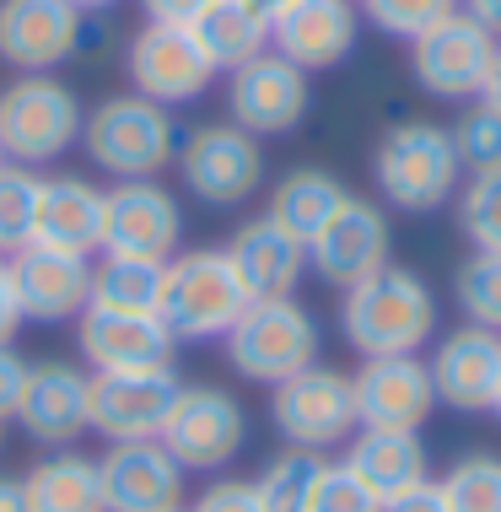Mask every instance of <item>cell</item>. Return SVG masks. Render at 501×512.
Returning a JSON list of instances; mask_svg holds the SVG:
<instances>
[{
    "label": "cell",
    "instance_id": "obj_31",
    "mask_svg": "<svg viewBox=\"0 0 501 512\" xmlns=\"http://www.w3.org/2000/svg\"><path fill=\"white\" fill-rule=\"evenodd\" d=\"M324 453H308V448H281L270 464L259 469L254 491L264 512H313V496H318V480H324Z\"/></svg>",
    "mask_w": 501,
    "mask_h": 512
},
{
    "label": "cell",
    "instance_id": "obj_33",
    "mask_svg": "<svg viewBox=\"0 0 501 512\" xmlns=\"http://www.w3.org/2000/svg\"><path fill=\"white\" fill-rule=\"evenodd\" d=\"M458 227L475 254H501V168L469 173V184L458 189Z\"/></svg>",
    "mask_w": 501,
    "mask_h": 512
},
{
    "label": "cell",
    "instance_id": "obj_44",
    "mask_svg": "<svg viewBox=\"0 0 501 512\" xmlns=\"http://www.w3.org/2000/svg\"><path fill=\"white\" fill-rule=\"evenodd\" d=\"M464 11H469V17H475L485 33H491L496 44H501V0H464Z\"/></svg>",
    "mask_w": 501,
    "mask_h": 512
},
{
    "label": "cell",
    "instance_id": "obj_52",
    "mask_svg": "<svg viewBox=\"0 0 501 512\" xmlns=\"http://www.w3.org/2000/svg\"><path fill=\"white\" fill-rule=\"evenodd\" d=\"M178 512H189V507H178Z\"/></svg>",
    "mask_w": 501,
    "mask_h": 512
},
{
    "label": "cell",
    "instance_id": "obj_4",
    "mask_svg": "<svg viewBox=\"0 0 501 512\" xmlns=\"http://www.w3.org/2000/svg\"><path fill=\"white\" fill-rule=\"evenodd\" d=\"M87 108L60 76H11L0 87V151L17 168H49L71 146H81Z\"/></svg>",
    "mask_w": 501,
    "mask_h": 512
},
{
    "label": "cell",
    "instance_id": "obj_7",
    "mask_svg": "<svg viewBox=\"0 0 501 512\" xmlns=\"http://www.w3.org/2000/svg\"><path fill=\"white\" fill-rule=\"evenodd\" d=\"M178 178L200 205L238 211L264 189V141L238 124H194L178 141Z\"/></svg>",
    "mask_w": 501,
    "mask_h": 512
},
{
    "label": "cell",
    "instance_id": "obj_46",
    "mask_svg": "<svg viewBox=\"0 0 501 512\" xmlns=\"http://www.w3.org/2000/svg\"><path fill=\"white\" fill-rule=\"evenodd\" d=\"M480 103H485V108H496V114H501V44H496V60H491V71H485Z\"/></svg>",
    "mask_w": 501,
    "mask_h": 512
},
{
    "label": "cell",
    "instance_id": "obj_51",
    "mask_svg": "<svg viewBox=\"0 0 501 512\" xmlns=\"http://www.w3.org/2000/svg\"><path fill=\"white\" fill-rule=\"evenodd\" d=\"M0 168H6V151H0Z\"/></svg>",
    "mask_w": 501,
    "mask_h": 512
},
{
    "label": "cell",
    "instance_id": "obj_48",
    "mask_svg": "<svg viewBox=\"0 0 501 512\" xmlns=\"http://www.w3.org/2000/svg\"><path fill=\"white\" fill-rule=\"evenodd\" d=\"M81 11H108V6H119V0H76Z\"/></svg>",
    "mask_w": 501,
    "mask_h": 512
},
{
    "label": "cell",
    "instance_id": "obj_8",
    "mask_svg": "<svg viewBox=\"0 0 501 512\" xmlns=\"http://www.w3.org/2000/svg\"><path fill=\"white\" fill-rule=\"evenodd\" d=\"M270 421L286 437V448H308V453H329L340 442H351L356 426V394H351V372L340 367H302L297 378L275 383L270 389Z\"/></svg>",
    "mask_w": 501,
    "mask_h": 512
},
{
    "label": "cell",
    "instance_id": "obj_40",
    "mask_svg": "<svg viewBox=\"0 0 501 512\" xmlns=\"http://www.w3.org/2000/svg\"><path fill=\"white\" fill-rule=\"evenodd\" d=\"M27 356H17V345H0V421L17 415V399H22V383H27Z\"/></svg>",
    "mask_w": 501,
    "mask_h": 512
},
{
    "label": "cell",
    "instance_id": "obj_30",
    "mask_svg": "<svg viewBox=\"0 0 501 512\" xmlns=\"http://www.w3.org/2000/svg\"><path fill=\"white\" fill-rule=\"evenodd\" d=\"M162 281H167V259L97 254V265H92V302H87V308L157 313L162 308Z\"/></svg>",
    "mask_w": 501,
    "mask_h": 512
},
{
    "label": "cell",
    "instance_id": "obj_47",
    "mask_svg": "<svg viewBox=\"0 0 501 512\" xmlns=\"http://www.w3.org/2000/svg\"><path fill=\"white\" fill-rule=\"evenodd\" d=\"M248 6H259V11H264V17H270V22H275V17H281V11H286V6H297V0H248Z\"/></svg>",
    "mask_w": 501,
    "mask_h": 512
},
{
    "label": "cell",
    "instance_id": "obj_12",
    "mask_svg": "<svg viewBox=\"0 0 501 512\" xmlns=\"http://www.w3.org/2000/svg\"><path fill=\"white\" fill-rule=\"evenodd\" d=\"M313 108V87H308V71H297L291 60H281L275 49L254 54L248 65L227 71V119L238 130L259 135H291Z\"/></svg>",
    "mask_w": 501,
    "mask_h": 512
},
{
    "label": "cell",
    "instance_id": "obj_34",
    "mask_svg": "<svg viewBox=\"0 0 501 512\" xmlns=\"http://www.w3.org/2000/svg\"><path fill=\"white\" fill-rule=\"evenodd\" d=\"M453 297L469 324L501 335V254H469L453 275Z\"/></svg>",
    "mask_w": 501,
    "mask_h": 512
},
{
    "label": "cell",
    "instance_id": "obj_2",
    "mask_svg": "<svg viewBox=\"0 0 501 512\" xmlns=\"http://www.w3.org/2000/svg\"><path fill=\"white\" fill-rule=\"evenodd\" d=\"M81 151L114 184L157 178L178 162V119L173 108L151 103L141 92H114V98L92 103L87 124H81Z\"/></svg>",
    "mask_w": 501,
    "mask_h": 512
},
{
    "label": "cell",
    "instance_id": "obj_41",
    "mask_svg": "<svg viewBox=\"0 0 501 512\" xmlns=\"http://www.w3.org/2000/svg\"><path fill=\"white\" fill-rule=\"evenodd\" d=\"M22 324L27 318H22V302H17V281H11V259L0 254V345L17 340Z\"/></svg>",
    "mask_w": 501,
    "mask_h": 512
},
{
    "label": "cell",
    "instance_id": "obj_45",
    "mask_svg": "<svg viewBox=\"0 0 501 512\" xmlns=\"http://www.w3.org/2000/svg\"><path fill=\"white\" fill-rule=\"evenodd\" d=\"M0 512H33L27 507V486L17 475H0Z\"/></svg>",
    "mask_w": 501,
    "mask_h": 512
},
{
    "label": "cell",
    "instance_id": "obj_37",
    "mask_svg": "<svg viewBox=\"0 0 501 512\" xmlns=\"http://www.w3.org/2000/svg\"><path fill=\"white\" fill-rule=\"evenodd\" d=\"M464 6V0H361V17H367L378 33L388 38H421L426 27H437L442 17H453V11Z\"/></svg>",
    "mask_w": 501,
    "mask_h": 512
},
{
    "label": "cell",
    "instance_id": "obj_20",
    "mask_svg": "<svg viewBox=\"0 0 501 512\" xmlns=\"http://www.w3.org/2000/svg\"><path fill=\"white\" fill-rule=\"evenodd\" d=\"M356 38H361L356 0H297V6H286L270 22V49L308 76L345 65Z\"/></svg>",
    "mask_w": 501,
    "mask_h": 512
},
{
    "label": "cell",
    "instance_id": "obj_38",
    "mask_svg": "<svg viewBox=\"0 0 501 512\" xmlns=\"http://www.w3.org/2000/svg\"><path fill=\"white\" fill-rule=\"evenodd\" d=\"M313 512H383L372 502V491L340 464H324V480H318V496H313Z\"/></svg>",
    "mask_w": 501,
    "mask_h": 512
},
{
    "label": "cell",
    "instance_id": "obj_42",
    "mask_svg": "<svg viewBox=\"0 0 501 512\" xmlns=\"http://www.w3.org/2000/svg\"><path fill=\"white\" fill-rule=\"evenodd\" d=\"M205 6H211V0H141L146 22H173V27H189Z\"/></svg>",
    "mask_w": 501,
    "mask_h": 512
},
{
    "label": "cell",
    "instance_id": "obj_26",
    "mask_svg": "<svg viewBox=\"0 0 501 512\" xmlns=\"http://www.w3.org/2000/svg\"><path fill=\"white\" fill-rule=\"evenodd\" d=\"M345 469L372 491V502L388 507L431 480V453L421 432H356L345 448Z\"/></svg>",
    "mask_w": 501,
    "mask_h": 512
},
{
    "label": "cell",
    "instance_id": "obj_9",
    "mask_svg": "<svg viewBox=\"0 0 501 512\" xmlns=\"http://www.w3.org/2000/svg\"><path fill=\"white\" fill-rule=\"evenodd\" d=\"M162 442L189 475H221L248 442V410L238 405V394L216 389V383H184L162 426Z\"/></svg>",
    "mask_w": 501,
    "mask_h": 512
},
{
    "label": "cell",
    "instance_id": "obj_49",
    "mask_svg": "<svg viewBox=\"0 0 501 512\" xmlns=\"http://www.w3.org/2000/svg\"><path fill=\"white\" fill-rule=\"evenodd\" d=\"M491 415H496V421H501V389H496V399H491Z\"/></svg>",
    "mask_w": 501,
    "mask_h": 512
},
{
    "label": "cell",
    "instance_id": "obj_23",
    "mask_svg": "<svg viewBox=\"0 0 501 512\" xmlns=\"http://www.w3.org/2000/svg\"><path fill=\"white\" fill-rule=\"evenodd\" d=\"M426 367H431L437 405L480 415V410H491V399L501 389V335H491V329H480V324L448 329Z\"/></svg>",
    "mask_w": 501,
    "mask_h": 512
},
{
    "label": "cell",
    "instance_id": "obj_50",
    "mask_svg": "<svg viewBox=\"0 0 501 512\" xmlns=\"http://www.w3.org/2000/svg\"><path fill=\"white\" fill-rule=\"evenodd\" d=\"M0 448H6V421H0Z\"/></svg>",
    "mask_w": 501,
    "mask_h": 512
},
{
    "label": "cell",
    "instance_id": "obj_15",
    "mask_svg": "<svg viewBox=\"0 0 501 512\" xmlns=\"http://www.w3.org/2000/svg\"><path fill=\"white\" fill-rule=\"evenodd\" d=\"M87 11L76 0H0V65L17 76H49L81 49Z\"/></svg>",
    "mask_w": 501,
    "mask_h": 512
},
{
    "label": "cell",
    "instance_id": "obj_35",
    "mask_svg": "<svg viewBox=\"0 0 501 512\" xmlns=\"http://www.w3.org/2000/svg\"><path fill=\"white\" fill-rule=\"evenodd\" d=\"M38 178L33 168H17L6 162L0 168V254H17V248L33 243V216H38Z\"/></svg>",
    "mask_w": 501,
    "mask_h": 512
},
{
    "label": "cell",
    "instance_id": "obj_10",
    "mask_svg": "<svg viewBox=\"0 0 501 512\" xmlns=\"http://www.w3.org/2000/svg\"><path fill=\"white\" fill-rule=\"evenodd\" d=\"M124 76H130V92H141V98L162 103V108H178V103L205 98L221 71L211 65V54L200 49V38L189 27L146 22L130 38V49H124Z\"/></svg>",
    "mask_w": 501,
    "mask_h": 512
},
{
    "label": "cell",
    "instance_id": "obj_13",
    "mask_svg": "<svg viewBox=\"0 0 501 512\" xmlns=\"http://www.w3.org/2000/svg\"><path fill=\"white\" fill-rule=\"evenodd\" d=\"M184 243V205L162 178H124L103 189V248L97 254L173 259Z\"/></svg>",
    "mask_w": 501,
    "mask_h": 512
},
{
    "label": "cell",
    "instance_id": "obj_16",
    "mask_svg": "<svg viewBox=\"0 0 501 512\" xmlns=\"http://www.w3.org/2000/svg\"><path fill=\"white\" fill-rule=\"evenodd\" d=\"M178 383L173 367H141V372H92V432L103 442H141L162 437L173 415Z\"/></svg>",
    "mask_w": 501,
    "mask_h": 512
},
{
    "label": "cell",
    "instance_id": "obj_19",
    "mask_svg": "<svg viewBox=\"0 0 501 512\" xmlns=\"http://www.w3.org/2000/svg\"><path fill=\"white\" fill-rule=\"evenodd\" d=\"M11 421L44 448H71L81 432H92V372L81 362H54V356L33 362Z\"/></svg>",
    "mask_w": 501,
    "mask_h": 512
},
{
    "label": "cell",
    "instance_id": "obj_22",
    "mask_svg": "<svg viewBox=\"0 0 501 512\" xmlns=\"http://www.w3.org/2000/svg\"><path fill=\"white\" fill-rule=\"evenodd\" d=\"M11 281L27 324H71L92 302V259L27 243L11 254Z\"/></svg>",
    "mask_w": 501,
    "mask_h": 512
},
{
    "label": "cell",
    "instance_id": "obj_32",
    "mask_svg": "<svg viewBox=\"0 0 501 512\" xmlns=\"http://www.w3.org/2000/svg\"><path fill=\"white\" fill-rule=\"evenodd\" d=\"M448 512H501V459L496 453H464L437 480Z\"/></svg>",
    "mask_w": 501,
    "mask_h": 512
},
{
    "label": "cell",
    "instance_id": "obj_18",
    "mask_svg": "<svg viewBox=\"0 0 501 512\" xmlns=\"http://www.w3.org/2000/svg\"><path fill=\"white\" fill-rule=\"evenodd\" d=\"M351 394L361 432H421L437 410L431 367L421 356H367L351 372Z\"/></svg>",
    "mask_w": 501,
    "mask_h": 512
},
{
    "label": "cell",
    "instance_id": "obj_39",
    "mask_svg": "<svg viewBox=\"0 0 501 512\" xmlns=\"http://www.w3.org/2000/svg\"><path fill=\"white\" fill-rule=\"evenodd\" d=\"M189 512H264V502H259L254 480H232V475H221V480H211V486L194 496V507H189Z\"/></svg>",
    "mask_w": 501,
    "mask_h": 512
},
{
    "label": "cell",
    "instance_id": "obj_25",
    "mask_svg": "<svg viewBox=\"0 0 501 512\" xmlns=\"http://www.w3.org/2000/svg\"><path fill=\"white\" fill-rule=\"evenodd\" d=\"M33 243L54 254H81L92 259L103 248V189L81 173H54L38 184V216H33Z\"/></svg>",
    "mask_w": 501,
    "mask_h": 512
},
{
    "label": "cell",
    "instance_id": "obj_5",
    "mask_svg": "<svg viewBox=\"0 0 501 512\" xmlns=\"http://www.w3.org/2000/svg\"><path fill=\"white\" fill-rule=\"evenodd\" d=\"M318 318L302 308L297 297H281V302H248L243 318L221 335V351H227V367L238 372L243 383H275L297 378L302 367L318 362Z\"/></svg>",
    "mask_w": 501,
    "mask_h": 512
},
{
    "label": "cell",
    "instance_id": "obj_3",
    "mask_svg": "<svg viewBox=\"0 0 501 512\" xmlns=\"http://www.w3.org/2000/svg\"><path fill=\"white\" fill-rule=\"evenodd\" d=\"M458 151L448 124H431V119H405L378 141L372 151V184L378 195L394 205V211L426 216L442 211L458 195Z\"/></svg>",
    "mask_w": 501,
    "mask_h": 512
},
{
    "label": "cell",
    "instance_id": "obj_27",
    "mask_svg": "<svg viewBox=\"0 0 501 512\" xmlns=\"http://www.w3.org/2000/svg\"><path fill=\"white\" fill-rule=\"evenodd\" d=\"M27 507L33 512H103V480H97V459L76 448H54L22 475Z\"/></svg>",
    "mask_w": 501,
    "mask_h": 512
},
{
    "label": "cell",
    "instance_id": "obj_11",
    "mask_svg": "<svg viewBox=\"0 0 501 512\" xmlns=\"http://www.w3.org/2000/svg\"><path fill=\"white\" fill-rule=\"evenodd\" d=\"M491 60H496V38L464 6L437 27H426L421 38H410V71L442 103H475Z\"/></svg>",
    "mask_w": 501,
    "mask_h": 512
},
{
    "label": "cell",
    "instance_id": "obj_6",
    "mask_svg": "<svg viewBox=\"0 0 501 512\" xmlns=\"http://www.w3.org/2000/svg\"><path fill=\"white\" fill-rule=\"evenodd\" d=\"M243 308H248V292L232 275L227 248H189V254L167 259L157 318L173 340H221L243 318Z\"/></svg>",
    "mask_w": 501,
    "mask_h": 512
},
{
    "label": "cell",
    "instance_id": "obj_43",
    "mask_svg": "<svg viewBox=\"0 0 501 512\" xmlns=\"http://www.w3.org/2000/svg\"><path fill=\"white\" fill-rule=\"evenodd\" d=\"M383 512H448V502H442L437 480H426L421 491H410V496H399V502H388Z\"/></svg>",
    "mask_w": 501,
    "mask_h": 512
},
{
    "label": "cell",
    "instance_id": "obj_24",
    "mask_svg": "<svg viewBox=\"0 0 501 512\" xmlns=\"http://www.w3.org/2000/svg\"><path fill=\"white\" fill-rule=\"evenodd\" d=\"M227 259H232V275H238L248 302L297 297L302 275H308V243H297L286 227H275L270 216L243 221L227 238Z\"/></svg>",
    "mask_w": 501,
    "mask_h": 512
},
{
    "label": "cell",
    "instance_id": "obj_28",
    "mask_svg": "<svg viewBox=\"0 0 501 512\" xmlns=\"http://www.w3.org/2000/svg\"><path fill=\"white\" fill-rule=\"evenodd\" d=\"M345 195H351V189H345L329 168H291L281 184L270 189L264 216H270L275 227H286L297 243H313L318 227H324V221L345 205Z\"/></svg>",
    "mask_w": 501,
    "mask_h": 512
},
{
    "label": "cell",
    "instance_id": "obj_1",
    "mask_svg": "<svg viewBox=\"0 0 501 512\" xmlns=\"http://www.w3.org/2000/svg\"><path fill=\"white\" fill-rule=\"evenodd\" d=\"M340 335L351 351L367 356H421V345L437 335V297L415 270L383 265L351 286L340 302Z\"/></svg>",
    "mask_w": 501,
    "mask_h": 512
},
{
    "label": "cell",
    "instance_id": "obj_17",
    "mask_svg": "<svg viewBox=\"0 0 501 512\" xmlns=\"http://www.w3.org/2000/svg\"><path fill=\"white\" fill-rule=\"evenodd\" d=\"M97 480H103V512H178L189 469L167 453L162 437H141L108 442V453L97 459Z\"/></svg>",
    "mask_w": 501,
    "mask_h": 512
},
{
    "label": "cell",
    "instance_id": "obj_21",
    "mask_svg": "<svg viewBox=\"0 0 501 512\" xmlns=\"http://www.w3.org/2000/svg\"><path fill=\"white\" fill-rule=\"evenodd\" d=\"M173 335L157 313H108L87 308L76 318V351L92 372H141L173 367Z\"/></svg>",
    "mask_w": 501,
    "mask_h": 512
},
{
    "label": "cell",
    "instance_id": "obj_29",
    "mask_svg": "<svg viewBox=\"0 0 501 512\" xmlns=\"http://www.w3.org/2000/svg\"><path fill=\"white\" fill-rule=\"evenodd\" d=\"M189 33L200 38V49L211 54L216 71H238V65L270 49V17L259 6H248V0H211L189 22Z\"/></svg>",
    "mask_w": 501,
    "mask_h": 512
},
{
    "label": "cell",
    "instance_id": "obj_14",
    "mask_svg": "<svg viewBox=\"0 0 501 512\" xmlns=\"http://www.w3.org/2000/svg\"><path fill=\"white\" fill-rule=\"evenodd\" d=\"M388 248H394V232H388L383 205H372L361 195H345V205L318 227V238L308 243V270L324 286H334V292H351V286L367 281V275L394 265Z\"/></svg>",
    "mask_w": 501,
    "mask_h": 512
},
{
    "label": "cell",
    "instance_id": "obj_36",
    "mask_svg": "<svg viewBox=\"0 0 501 512\" xmlns=\"http://www.w3.org/2000/svg\"><path fill=\"white\" fill-rule=\"evenodd\" d=\"M453 151H458V168L464 173H491L501 168V114L496 108H485L475 98V108H464L453 124Z\"/></svg>",
    "mask_w": 501,
    "mask_h": 512
}]
</instances>
